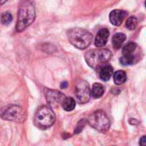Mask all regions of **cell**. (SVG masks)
Here are the masks:
<instances>
[{"instance_id": "cell-1", "label": "cell", "mask_w": 146, "mask_h": 146, "mask_svg": "<svg viewBox=\"0 0 146 146\" xmlns=\"http://www.w3.org/2000/svg\"><path fill=\"white\" fill-rule=\"evenodd\" d=\"M36 16L35 8L29 1H24L21 3L18 12V19L15 26L17 32H22L30 26Z\"/></svg>"}, {"instance_id": "cell-2", "label": "cell", "mask_w": 146, "mask_h": 146, "mask_svg": "<svg viewBox=\"0 0 146 146\" xmlns=\"http://www.w3.org/2000/svg\"><path fill=\"white\" fill-rule=\"evenodd\" d=\"M67 35L70 44L81 50L87 48L92 44L93 38V36L90 32L79 27L68 30Z\"/></svg>"}, {"instance_id": "cell-3", "label": "cell", "mask_w": 146, "mask_h": 146, "mask_svg": "<svg viewBox=\"0 0 146 146\" xmlns=\"http://www.w3.org/2000/svg\"><path fill=\"white\" fill-rule=\"evenodd\" d=\"M112 53L108 49L92 50L86 52L85 59L86 63L94 69H99L102 66L106 64L111 58Z\"/></svg>"}, {"instance_id": "cell-4", "label": "cell", "mask_w": 146, "mask_h": 146, "mask_svg": "<svg viewBox=\"0 0 146 146\" xmlns=\"http://www.w3.org/2000/svg\"><path fill=\"white\" fill-rule=\"evenodd\" d=\"M56 121V115L50 106L43 105L38 109L34 116V124L40 129L50 127Z\"/></svg>"}, {"instance_id": "cell-5", "label": "cell", "mask_w": 146, "mask_h": 146, "mask_svg": "<svg viewBox=\"0 0 146 146\" xmlns=\"http://www.w3.org/2000/svg\"><path fill=\"white\" fill-rule=\"evenodd\" d=\"M88 123L92 127L101 133H106L110 127V121L103 110L93 112L88 118Z\"/></svg>"}, {"instance_id": "cell-6", "label": "cell", "mask_w": 146, "mask_h": 146, "mask_svg": "<svg viewBox=\"0 0 146 146\" xmlns=\"http://www.w3.org/2000/svg\"><path fill=\"white\" fill-rule=\"evenodd\" d=\"M2 118L6 121H11L15 122H22L25 121V111L18 105L9 106L1 115Z\"/></svg>"}, {"instance_id": "cell-7", "label": "cell", "mask_w": 146, "mask_h": 146, "mask_svg": "<svg viewBox=\"0 0 146 146\" xmlns=\"http://www.w3.org/2000/svg\"><path fill=\"white\" fill-rule=\"evenodd\" d=\"M75 95L79 104H86L91 98L89 84L86 80H80L75 86Z\"/></svg>"}, {"instance_id": "cell-8", "label": "cell", "mask_w": 146, "mask_h": 146, "mask_svg": "<svg viewBox=\"0 0 146 146\" xmlns=\"http://www.w3.org/2000/svg\"><path fill=\"white\" fill-rule=\"evenodd\" d=\"M46 101L50 106H56L58 104H62L65 96L61 92L56 90H50L47 89L44 92Z\"/></svg>"}, {"instance_id": "cell-9", "label": "cell", "mask_w": 146, "mask_h": 146, "mask_svg": "<svg viewBox=\"0 0 146 146\" xmlns=\"http://www.w3.org/2000/svg\"><path fill=\"white\" fill-rule=\"evenodd\" d=\"M127 15V13L126 11H124V10L114 9L110 14V21L113 25L120 26L123 22V21H124Z\"/></svg>"}, {"instance_id": "cell-10", "label": "cell", "mask_w": 146, "mask_h": 146, "mask_svg": "<svg viewBox=\"0 0 146 146\" xmlns=\"http://www.w3.org/2000/svg\"><path fill=\"white\" fill-rule=\"evenodd\" d=\"M110 37V32L107 28H103L101 29L96 36L95 38V45L98 48H102L104 47Z\"/></svg>"}, {"instance_id": "cell-11", "label": "cell", "mask_w": 146, "mask_h": 146, "mask_svg": "<svg viewBox=\"0 0 146 146\" xmlns=\"http://www.w3.org/2000/svg\"><path fill=\"white\" fill-rule=\"evenodd\" d=\"M113 68L110 64H104L99 68V76L100 79L104 81H108L112 77Z\"/></svg>"}, {"instance_id": "cell-12", "label": "cell", "mask_w": 146, "mask_h": 146, "mask_svg": "<svg viewBox=\"0 0 146 146\" xmlns=\"http://www.w3.org/2000/svg\"><path fill=\"white\" fill-rule=\"evenodd\" d=\"M127 38V36L126 34L122 33H115L113 38H112V44H113V46L115 48V49H119L121 47L122 44L125 42Z\"/></svg>"}, {"instance_id": "cell-13", "label": "cell", "mask_w": 146, "mask_h": 146, "mask_svg": "<svg viewBox=\"0 0 146 146\" xmlns=\"http://www.w3.org/2000/svg\"><path fill=\"white\" fill-rule=\"evenodd\" d=\"M104 93V87L103 85L99 83H95L92 86V91H91V97L94 98H101Z\"/></svg>"}, {"instance_id": "cell-14", "label": "cell", "mask_w": 146, "mask_h": 146, "mask_svg": "<svg viewBox=\"0 0 146 146\" xmlns=\"http://www.w3.org/2000/svg\"><path fill=\"white\" fill-rule=\"evenodd\" d=\"M127 81V74L123 70L116 71L114 74V82L115 85H122Z\"/></svg>"}, {"instance_id": "cell-15", "label": "cell", "mask_w": 146, "mask_h": 146, "mask_svg": "<svg viewBox=\"0 0 146 146\" xmlns=\"http://www.w3.org/2000/svg\"><path fill=\"white\" fill-rule=\"evenodd\" d=\"M62 108L64 110L66 111H72L73 110H74L75 105H76V102L73 98H64L62 103Z\"/></svg>"}, {"instance_id": "cell-16", "label": "cell", "mask_w": 146, "mask_h": 146, "mask_svg": "<svg viewBox=\"0 0 146 146\" xmlns=\"http://www.w3.org/2000/svg\"><path fill=\"white\" fill-rule=\"evenodd\" d=\"M137 47V44L134 42H129L127 43L122 49V54L123 55H131L133 53Z\"/></svg>"}, {"instance_id": "cell-17", "label": "cell", "mask_w": 146, "mask_h": 146, "mask_svg": "<svg viewBox=\"0 0 146 146\" xmlns=\"http://www.w3.org/2000/svg\"><path fill=\"white\" fill-rule=\"evenodd\" d=\"M120 62H121V63L122 65H125V66L131 65L134 62V56H133V54H131V55H123L121 57Z\"/></svg>"}, {"instance_id": "cell-18", "label": "cell", "mask_w": 146, "mask_h": 146, "mask_svg": "<svg viewBox=\"0 0 146 146\" xmlns=\"http://www.w3.org/2000/svg\"><path fill=\"white\" fill-rule=\"evenodd\" d=\"M138 25V19L134 16H131L126 22V27L129 30H134Z\"/></svg>"}, {"instance_id": "cell-19", "label": "cell", "mask_w": 146, "mask_h": 146, "mask_svg": "<svg viewBox=\"0 0 146 146\" xmlns=\"http://www.w3.org/2000/svg\"><path fill=\"white\" fill-rule=\"evenodd\" d=\"M12 20H13V16H12V15H11L10 13H9V12L3 13V14L1 15V17H0V21H1V23L3 24V25H8L9 23H10V22L12 21Z\"/></svg>"}, {"instance_id": "cell-20", "label": "cell", "mask_w": 146, "mask_h": 146, "mask_svg": "<svg viewBox=\"0 0 146 146\" xmlns=\"http://www.w3.org/2000/svg\"><path fill=\"white\" fill-rule=\"evenodd\" d=\"M139 145H142V146H145L146 145V137H145V136L142 137V139H140Z\"/></svg>"}, {"instance_id": "cell-21", "label": "cell", "mask_w": 146, "mask_h": 146, "mask_svg": "<svg viewBox=\"0 0 146 146\" xmlns=\"http://www.w3.org/2000/svg\"><path fill=\"white\" fill-rule=\"evenodd\" d=\"M68 87V82H62V85H61V88L62 89H63V88H67Z\"/></svg>"}, {"instance_id": "cell-22", "label": "cell", "mask_w": 146, "mask_h": 146, "mask_svg": "<svg viewBox=\"0 0 146 146\" xmlns=\"http://www.w3.org/2000/svg\"><path fill=\"white\" fill-rule=\"evenodd\" d=\"M7 0H0V5H2V4H3L5 2H6Z\"/></svg>"}]
</instances>
